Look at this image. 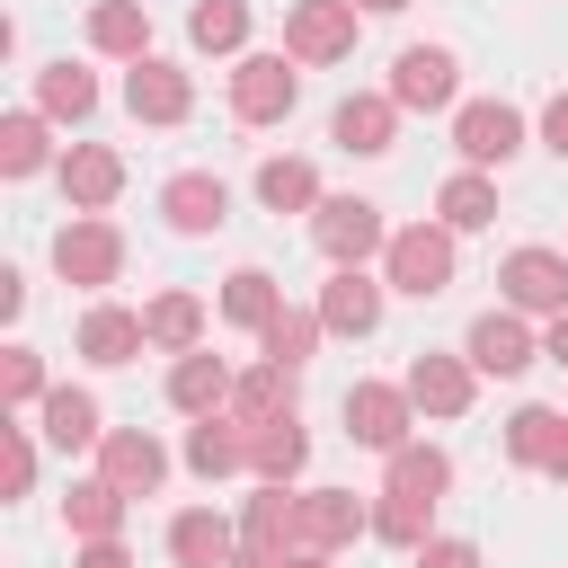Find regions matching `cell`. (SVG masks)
I'll return each instance as SVG.
<instances>
[{"label": "cell", "instance_id": "cell-30", "mask_svg": "<svg viewBox=\"0 0 568 568\" xmlns=\"http://www.w3.org/2000/svg\"><path fill=\"white\" fill-rule=\"evenodd\" d=\"M444 488H453V462H444L435 444H399V453H390V488H382V497H417V506H435Z\"/></svg>", "mask_w": 568, "mask_h": 568}, {"label": "cell", "instance_id": "cell-29", "mask_svg": "<svg viewBox=\"0 0 568 568\" xmlns=\"http://www.w3.org/2000/svg\"><path fill=\"white\" fill-rule=\"evenodd\" d=\"M231 417H240V426L293 417V373H284V364H257V373H240V382H231Z\"/></svg>", "mask_w": 568, "mask_h": 568}, {"label": "cell", "instance_id": "cell-38", "mask_svg": "<svg viewBox=\"0 0 568 568\" xmlns=\"http://www.w3.org/2000/svg\"><path fill=\"white\" fill-rule=\"evenodd\" d=\"M44 160H53V142H44V106L9 115V124H0V169H9V178H36Z\"/></svg>", "mask_w": 568, "mask_h": 568}, {"label": "cell", "instance_id": "cell-19", "mask_svg": "<svg viewBox=\"0 0 568 568\" xmlns=\"http://www.w3.org/2000/svg\"><path fill=\"white\" fill-rule=\"evenodd\" d=\"M142 346H151L142 311H115V302H98V311L80 320V355H89V364H133Z\"/></svg>", "mask_w": 568, "mask_h": 568}, {"label": "cell", "instance_id": "cell-45", "mask_svg": "<svg viewBox=\"0 0 568 568\" xmlns=\"http://www.w3.org/2000/svg\"><path fill=\"white\" fill-rule=\"evenodd\" d=\"M541 355H550V364H559V373H568V311H559V320H550V337H541Z\"/></svg>", "mask_w": 568, "mask_h": 568}, {"label": "cell", "instance_id": "cell-18", "mask_svg": "<svg viewBox=\"0 0 568 568\" xmlns=\"http://www.w3.org/2000/svg\"><path fill=\"white\" fill-rule=\"evenodd\" d=\"M186 470H204V479H231V470H248V426L222 408V417H195L186 426Z\"/></svg>", "mask_w": 568, "mask_h": 568}, {"label": "cell", "instance_id": "cell-11", "mask_svg": "<svg viewBox=\"0 0 568 568\" xmlns=\"http://www.w3.org/2000/svg\"><path fill=\"white\" fill-rule=\"evenodd\" d=\"M160 213H169V231H222L231 222V186L213 178V169H178L169 186H160Z\"/></svg>", "mask_w": 568, "mask_h": 568}, {"label": "cell", "instance_id": "cell-41", "mask_svg": "<svg viewBox=\"0 0 568 568\" xmlns=\"http://www.w3.org/2000/svg\"><path fill=\"white\" fill-rule=\"evenodd\" d=\"M27 479H36V444H27V426H0V488L27 497Z\"/></svg>", "mask_w": 568, "mask_h": 568}, {"label": "cell", "instance_id": "cell-20", "mask_svg": "<svg viewBox=\"0 0 568 568\" xmlns=\"http://www.w3.org/2000/svg\"><path fill=\"white\" fill-rule=\"evenodd\" d=\"M169 399H178L186 417H222V408H231V364H222V355H178V364H169Z\"/></svg>", "mask_w": 568, "mask_h": 568}, {"label": "cell", "instance_id": "cell-2", "mask_svg": "<svg viewBox=\"0 0 568 568\" xmlns=\"http://www.w3.org/2000/svg\"><path fill=\"white\" fill-rule=\"evenodd\" d=\"M382 275H390V293H417V302H435V293L453 284V231H444V222H408V231H390V248H382Z\"/></svg>", "mask_w": 568, "mask_h": 568}, {"label": "cell", "instance_id": "cell-40", "mask_svg": "<svg viewBox=\"0 0 568 568\" xmlns=\"http://www.w3.org/2000/svg\"><path fill=\"white\" fill-rule=\"evenodd\" d=\"M0 399H9V408H44V364H36V346H9V355H0Z\"/></svg>", "mask_w": 568, "mask_h": 568}, {"label": "cell", "instance_id": "cell-36", "mask_svg": "<svg viewBox=\"0 0 568 568\" xmlns=\"http://www.w3.org/2000/svg\"><path fill=\"white\" fill-rule=\"evenodd\" d=\"M142 328H151V346L195 355V337H204V302H195V293H160V302L142 311Z\"/></svg>", "mask_w": 568, "mask_h": 568}, {"label": "cell", "instance_id": "cell-42", "mask_svg": "<svg viewBox=\"0 0 568 568\" xmlns=\"http://www.w3.org/2000/svg\"><path fill=\"white\" fill-rule=\"evenodd\" d=\"M417 568H479V550H470V541H426Z\"/></svg>", "mask_w": 568, "mask_h": 568}, {"label": "cell", "instance_id": "cell-48", "mask_svg": "<svg viewBox=\"0 0 568 568\" xmlns=\"http://www.w3.org/2000/svg\"><path fill=\"white\" fill-rule=\"evenodd\" d=\"M550 479H568V444H559V462H550Z\"/></svg>", "mask_w": 568, "mask_h": 568}, {"label": "cell", "instance_id": "cell-28", "mask_svg": "<svg viewBox=\"0 0 568 568\" xmlns=\"http://www.w3.org/2000/svg\"><path fill=\"white\" fill-rule=\"evenodd\" d=\"M320 337H328V320H320V311H293V302H284V311H275V320L257 328V346H266V364H284V373H302Z\"/></svg>", "mask_w": 568, "mask_h": 568}, {"label": "cell", "instance_id": "cell-16", "mask_svg": "<svg viewBox=\"0 0 568 568\" xmlns=\"http://www.w3.org/2000/svg\"><path fill=\"white\" fill-rule=\"evenodd\" d=\"M541 346H532V328L515 320V311H479L470 320V373H524Z\"/></svg>", "mask_w": 568, "mask_h": 568}, {"label": "cell", "instance_id": "cell-43", "mask_svg": "<svg viewBox=\"0 0 568 568\" xmlns=\"http://www.w3.org/2000/svg\"><path fill=\"white\" fill-rule=\"evenodd\" d=\"M541 142H550V151H559V160H568V89H559V98H550V106H541Z\"/></svg>", "mask_w": 568, "mask_h": 568}, {"label": "cell", "instance_id": "cell-6", "mask_svg": "<svg viewBox=\"0 0 568 568\" xmlns=\"http://www.w3.org/2000/svg\"><path fill=\"white\" fill-rule=\"evenodd\" d=\"M408 417H417L408 382H355V390H346V435L373 444V453H399V444H408Z\"/></svg>", "mask_w": 568, "mask_h": 568}, {"label": "cell", "instance_id": "cell-33", "mask_svg": "<svg viewBox=\"0 0 568 568\" xmlns=\"http://www.w3.org/2000/svg\"><path fill=\"white\" fill-rule=\"evenodd\" d=\"M36 106L62 115V124H80V115L98 106V80H89L80 62H44V71H36Z\"/></svg>", "mask_w": 568, "mask_h": 568}, {"label": "cell", "instance_id": "cell-37", "mask_svg": "<svg viewBox=\"0 0 568 568\" xmlns=\"http://www.w3.org/2000/svg\"><path fill=\"white\" fill-rule=\"evenodd\" d=\"M186 36H195L204 53H240V44H248V0H195V9H186Z\"/></svg>", "mask_w": 568, "mask_h": 568}, {"label": "cell", "instance_id": "cell-22", "mask_svg": "<svg viewBox=\"0 0 568 568\" xmlns=\"http://www.w3.org/2000/svg\"><path fill=\"white\" fill-rule=\"evenodd\" d=\"M302 462H311V435H302V417H266V426H248V470H257L266 488H284Z\"/></svg>", "mask_w": 568, "mask_h": 568}, {"label": "cell", "instance_id": "cell-31", "mask_svg": "<svg viewBox=\"0 0 568 568\" xmlns=\"http://www.w3.org/2000/svg\"><path fill=\"white\" fill-rule=\"evenodd\" d=\"M559 444H568V408H515V417H506V453H515V462L550 470Z\"/></svg>", "mask_w": 568, "mask_h": 568}, {"label": "cell", "instance_id": "cell-10", "mask_svg": "<svg viewBox=\"0 0 568 568\" xmlns=\"http://www.w3.org/2000/svg\"><path fill=\"white\" fill-rule=\"evenodd\" d=\"M497 284H506V302L515 311H568V257L559 248H515L506 266H497Z\"/></svg>", "mask_w": 568, "mask_h": 568}, {"label": "cell", "instance_id": "cell-14", "mask_svg": "<svg viewBox=\"0 0 568 568\" xmlns=\"http://www.w3.org/2000/svg\"><path fill=\"white\" fill-rule=\"evenodd\" d=\"M62 195H71L80 213H106V204L124 195V160H115L106 142H71V151H62Z\"/></svg>", "mask_w": 568, "mask_h": 568}, {"label": "cell", "instance_id": "cell-27", "mask_svg": "<svg viewBox=\"0 0 568 568\" xmlns=\"http://www.w3.org/2000/svg\"><path fill=\"white\" fill-rule=\"evenodd\" d=\"M257 204L266 213H320L328 195H320V169L311 160H266L257 169Z\"/></svg>", "mask_w": 568, "mask_h": 568}, {"label": "cell", "instance_id": "cell-47", "mask_svg": "<svg viewBox=\"0 0 568 568\" xmlns=\"http://www.w3.org/2000/svg\"><path fill=\"white\" fill-rule=\"evenodd\" d=\"M293 568H328V559H320V550H293Z\"/></svg>", "mask_w": 568, "mask_h": 568}, {"label": "cell", "instance_id": "cell-23", "mask_svg": "<svg viewBox=\"0 0 568 568\" xmlns=\"http://www.w3.org/2000/svg\"><path fill=\"white\" fill-rule=\"evenodd\" d=\"M89 44L98 53H124V62H151V9L142 0H98L89 9Z\"/></svg>", "mask_w": 568, "mask_h": 568}, {"label": "cell", "instance_id": "cell-34", "mask_svg": "<svg viewBox=\"0 0 568 568\" xmlns=\"http://www.w3.org/2000/svg\"><path fill=\"white\" fill-rule=\"evenodd\" d=\"M435 213H444V231H488V222H497V186H488L479 169H462V178H444Z\"/></svg>", "mask_w": 568, "mask_h": 568}, {"label": "cell", "instance_id": "cell-44", "mask_svg": "<svg viewBox=\"0 0 568 568\" xmlns=\"http://www.w3.org/2000/svg\"><path fill=\"white\" fill-rule=\"evenodd\" d=\"M71 568H133V559H124V541H89Z\"/></svg>", "mask_w": 568, "mask_h": 568}, {"label": "cell", "instance_id": "cell-32", "mask_svg": "<svg viewBox=\"0 0 568 568\" xmlns=\"http://www.w3.org/2000/svg\"><path fill=\"white\" fill-rule=\"evenodd\" d=\"M62 515H71V532H80V541H115V532H124V488L80 479V488L62 497Z\"/></svg>", "mask_w": 568, "mask_h": 568}, {"label": "cell", "instance_id": "cell-4", "mask_svg": "<svg viewBox=\"0 0 568 568\" xmlns=\"http://www.w3.org/2000/svg\"><path fill=\"white\" fill-rule=\"evenodd\" d=\"M311 240H320V257H328V266H364L373 248H390L382 204H364V195H328V204L311 213Z\"/></svg>", "mask_w": 568, "mask_h": 568}, {"label": "cell", "instance_id": "cell-15", "mask_svg": "<svg viewBox=\"0 0 568 568\" xmlns=\"http://www.w3.org/2000/svg\"><path fill=\"white\" fill-rule=\"evenodd\" d=\"M320 320H328L337 337H373V328H382V284H373L364 266H337L328 293H320Z\"/></svg>", "mask_w": 568, "mask_h": 568}, {"label": "cell", "instance_id": "cell-35", "mask_svg": "<svg viewBox=\"0 0 568 568\" xmlns=\"http://www.w3.org/2000/svg\"><path fill=\"white\" fill-rule=\"evenodd\" d=\"M284 311V284L266 275V266H240L231 284H222V320H240V328H266Z\"/></svg>", "mask_w": 568, "mask_h": 568}, {"label": "cell", "instance_id": "cell-7", "mask_svg": "<svg viewBox=\"0 0 568 568\" xmlns=\"http://www.w3.org/2000/svg\"><path fill=\"white\" fill-rule=\"evenodd\" d=\"M364 532H373V506H364L355 488H311V497H302V515H293V541H302V550H320V559H328V550H346V541H364Z\"/></svg>", "mask_w": 568, "mask_h": 568}, {"label": "cell", "instance_id": "cell-24", "mask_svg": "<svg viewBox=\"0 0 568 568\" xmlns=\"http://www.w3.org/2000/svg\"><path fill=\"white\" fill-rule=\"evenodd\" d=\"M390 133H399V106H390V98H346V106L328 115V142H337V151H364V160L390 151Z\"/></svg>", "mask_w": 568, "mask_h": 568}, {"label": "cell", "instance_id": "cell-21", "mask_svg": "<svg viewBox=\"0 0 568 568\" xmlns=\"http://www.w3.org/2000/svg\"><path fill=\"white\" fill-rule=\"evenodd\" d=\"M408 399H417L426 417H462V408H470V364H462V355H417V364H408Z\"/></svg>", "mask_w": 568, "mask_h": 568}, {"label": "cell", "instance_id": "cell-46", "mask_svg": "<svg viewBox=\"0 0 568 568\" xmlns=\"http://www.w3.org/2000/svg\"><path fill=\"white\" fill-rule=\"evenodd\" d=\"M355 9H373V18H399V9H408V0H355Z\"/></svg>", "mask_w": 568, "mask_h": 568}, {"label": "cell", "instance_id": "cell-13", "mask_svg": "<svg viewBox=\"0 0 568 568\" xmlns=\"http://www.w3.org/2000/svg\"><path fill=\"white\" fill-rule=\"evenodd\" d=\"M124 106H133L142 124H186L195 80H186L178 62H133V71H124Z\"/></svg>", "mask_w": 568, "mask_h": 568}, {"label": "cell", "instance_id": "cell-5", "mask_svg": "<svg viewBox=\"0 0 568 568\" xmlns=\"http://www.w3.org/2000/svg\"><path fill=\"white\" fill-rule=\"evenodd\" d=\"M284 53L293 62H346L355 53V0H293L284 9Z\"/></svg>", "mask_w": 568, "mask_h": 568}, {"label": "cell", "instance_id": "cell-8", "mask_svg": "<svg viewBox=\"0 0 568 568\" xmlns=\"http://www.w3.org/2000/svg\"><path fill=\"white\" fill-rule=\"evenodd\" d=\"M453 151H462L470 169H506V160L524 151V115H515L506 98H479V106L453 115Z\"/></svg>", "mask_w": 568, "mask_h": 568}, {"label": "cell", "instance_id": "cell-1", "mask_svg": "<svg viewBox=\"0 0 568 568\" xmlns=\"http://www.w3.org/2000/svg\"><path fill=\"white\" fill-rule=\"evenodd\" d=\"M53 275L80 284V293L115 284V275H124V231H115L106 213H71V222L53 231Z\"/></svg>", "mask_w": 568, "mask_h": 568}, {"label": "cell", "instance_id": "cell-3", "mask_svg": "<svg viewBox=\"0 0 568 568\" xmlns=\"http://www.w3.org/2000/svg\"><path fill=\"white\" fill-rule=\"evenodd\" d=\"M293 98H302L293 53H240V71H231V115L240 124H284Z\"/></svg>", "mask_w": 568, "mask_h": 568}, {"label": "cell", "instance_id": "cell-39", "mask_svg": "<svg viewBox=\"0 0 568 568\" xmlns=\"http://www.w3.org/2000/svg\"><path fill=\"white\" fill-rule=\"evenodd\" d=\"M426 515H435V506H417V497H382V506H373V532H382L390 550H426Z\"/></svg>", "mask_w": 568, "mask_h": 568}, {"label": "cell", "instance_id": "cell-26", "mask_svg": "<svg viewBox=\"0 0 568 568\" xmlns=\"http://www.w3.org/2000/svg\"><path fill=\"white\" fill-rule=\"evenodd\" d=\"M293 515H302L293 488H257L248 515H240V550H302V541H293Z\"/></svg>", "mask_w": 568, "mask_h": 568}, {"label": "cell", "instance_id": "cell-12", "mask_svg": "<svg viewBox=\"0 0 568 568\" xmlns=\"http://www.w3.org/2000/svg\"><path fill=\"white\" fill-rule=\"evenodd\" d=\"M98 479L124 488V497H151V488L169 479V453H160L151 435H133V426H106V444H98Z\"/></svg>", "mask_w": 568, "mask_h": 568}, {"label": "cell", "instance_id": "cell-17", "mask_svg": "<svg viewBox=\"0 0 568 568\" xmlns=\"http://www.w3.org/2000/svg\"><path fill=\"white\" fill-rule=\"evenodd\" d=\"M169 559H178V568H231V559H240V532H231L213 506H186V515L169 524Z\"/></svg>", "mask_w": 568, "mask_h": 568}, {"label": "cell", "instance_id": "cell-9", "mask_svg": "<svg viewBox=\"0 0 568 568\" xmlns=\"http://www.w3.org/2000/svg\"><path fill=\"white\" fill-rule=\"evenodd\" d=\"M453 89H462V62L444 53V44H408L399 62H390V106H453Z\"/></svg>", "mask_w": 568, "mask_h": 568}, {"label": "cell", "instance_id": "cell-25", "mask_svg": "<svg viewBox=\"0 0 568 568\" xmlns=\"http://www.w3.org/2000/svg\"><path fill=\"white\" fill-rule=\"evenodd\" d=\"M44 444H62V453H98V444H106L98 399H89V390H44Z\"/></svg>", "mask_w": 568, "mask_h": 568}]
</instances>
